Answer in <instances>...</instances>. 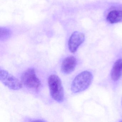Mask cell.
I'll return each mask as SVG.
<instances>
[{
    "mask_svg": "<svg viewBox=\"0 0 122 122\" xmlns=\"http://www.w3.org/2000/svg\"><path fill=\"white\" fill-rule=\"evenodd\" d=\"M48 83L52 98L58 102H62L64 101L65 95L60 78L56 75H51L48 79Z\"/></svg>",
    "mask_w": 122,
    "mask_h": 122,
    "instance_id": "obj_1",
    "label": "cell"
},
{
    "mask_svg": "<svg viewBox=\"0 0 122 122\" xmlns=\"http://www.w3.org/2000/svg\"><path fill=\"white\" fill-rule=\"evenodd\" d=\"M93 76L88 71H84L77 75L73 81L71 90L74 93L80 92L87 89L92 81Z\"/></svg>",
    "mask_w": 122,
    "mask_h": 122,
    "instance_id": "obj_2",
    "label": "cell"
},
{
    "mask_svg": "<svg viewBox=\"0 0 122 122\" xmlns=\"http://www.w3.org/2000/svg\"><path fill=\"white\" fill-rule=\"evenodd\" d=\"M21 81L25 86L29 88L38 91L41 87V82L33 68H28L23 73Z\"/></svg>",
    "mask_w": 122,
    "mask_h": 122,
    "instance_id": "obj_3",
    "label": "cell"
},
{
    "mask_svg": "<svg viewBox=\"0 0 122 122\" xmlns=\"http://www.w3.org/2000/svg\"><path fill=\"white\" fill-rule=\"evenodd\" d=\"M0 80L6 87L13 90H18L22 87L19 80L4 69H0Z\"/></svg>",
    "mask_w": 122,
    "mask_h": 122,
    "instance_id": "obj_4",
    "label": "cell"
},
{
    "mask_svg": "<svg viewBox=\"0 0 122 122\" xmlns=\"http://www.w3.org/2000/svg\"><path fill=\"white\" fill-rule=\"evenodd\" d=\"M85 40V36L83 33L78 32H73L68 41V48L70 51L72 53H75Z\"/></svg>",
    "mask_w": 122,
    "mask_h": 122,
    "instance_id": "obj_5",
    "label": "cell"
},
{
    "mask_svg": "<svg viewBox=\"0 0 122 122\" xmlns=\"http://www.w3.org/2000/svg\"><path fill=\"white\" fill-rule=\"evenodd\" d=\"M77 60L74 56H68L63 61L61 70L63 73L69 74L74 71L77 65Z\"/></svg>",
    "mask_w": 122,
    "mask_h": 122,
    "instance_id": "obj_6",
    "label": "cell"
},
{
    "mask_svg": "<svg viewBox=\"0 0 122 122\" xmlns=\"http://www.w3.org/2000/svg\"><path fill=\"white\" fill-rule=\"evenodd\" d=\"M122 76V58L117 60L113 65L111 72V76L113 80L117 81Z\"/></svg>",
    "mask_w": 122,
    "mask_h": 122,
    "instance_id": "obj_7",
    "label": "cell"
},
{
    "mask_svg": "<svg viewBox=\"0 0 122 122\" xmlns=\"http://www.w3.org/2000/svg\"><path fill=\"white\" fill-rule=\"evenodd\" d=\"M107 19L108 22L112 24L122 22V11L120 10L111 11L108 15Z\"/></svg>",
    "mask_w": 122,
    "mask_h": 122,
    "instance_id": "obj_8",
    "label": "cell"
},
{
    "mask_svg": "<svg viewBox=\"0 0 122 122\" xmlns=\"http://www.w3.org/2000/svg\"><path fill=\"white\" fill-rule=\"evenodd\" d=\"M11 32L10 29L5 27L0 28V40L1 41L6 40L10 37Z\"/></svg>",
    "mask_w": 122,
    "mask_h": 122,
    "instance_id": "obj_9",
    "label": "cell"
},
{
    "mask_svg": "<svg viewBox=\"0 0 122 122\" xmlns=\"http://www.w3.org/2000/svg\"><path fill=\"white\" fill-rule=\"evenodd\" d=\"M121 103H122V100H121Z\"/></svg>",
    "mask_w": 122,
    "mask_h": 122,
    "instance_id": "obj_10",
    "label": "cell"
}]
</instances>
